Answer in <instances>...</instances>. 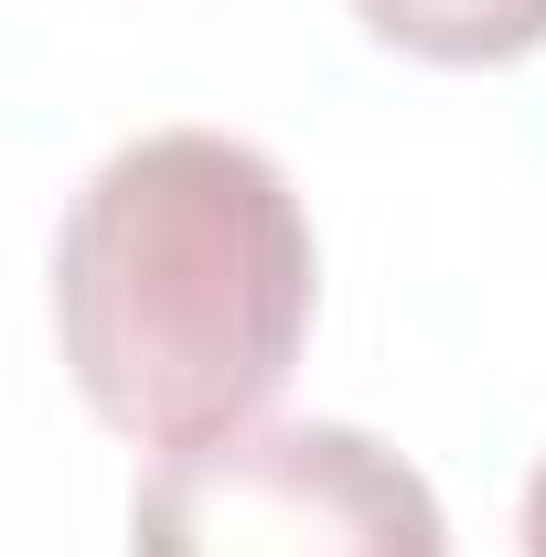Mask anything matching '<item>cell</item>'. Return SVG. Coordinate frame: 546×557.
<instances>
[{
    "label": "cell",
    "instance_id": "2",
    "mask_svg": "<svg viewBox=\"0 0 546 557\" xmlns=\"http://www.w3.org/2000/svg\"><path fill=\"white\" fill-rule=\"evenodd\" d=\"M129 557H450V525L386 440L311 418L172 450L139 483Z\"/></svg>",
    "mask_w": 546,
    "mask_h": 557
},
{
    "label": "cell",
    "instance_id": "1",
    "mask_svg": "<svg viewBox=\"0 0 546 557\" xmlns=\"http://www.w3.org/2000/svg\"><path fill=\"white\" fill-rule=\"evenodd\" d=\"M311 214L269 150L150 129L108 150L54 236V333L86 408L150 450L225 440L311 333Z\"/></svg>",
    "mask_w": 546,
    "mask_h": 557
},
{
    "label": "cell",
    "instance_id": "3",
    "mask_svg": "<svg viewBox=\"0 0 546 557\" xmlns=\"http://www.w3.org/2000/svg\"><path fill=\"white\" fill-rule=\"evenodd\" d=\"M364 33L429 65H514L546 44V0H353Z\"/></svg>",
    "mask_w": 546,
    "mask_h": 557
},
{
    "label": "cell",
    "instance_id": "4",
    "mask_svg": "<svg viewBox=\"0 0 546 557\" xmlns=\"http://www.w3.org/2000/svg\"><path fill=\"white\" fill-rule=\"evenodd\" d=\"M525 557H546V461H536V483H525Z\"/></svg>",
    "mask_w": 546,
    "mask_h": 557
}]
</instances>
